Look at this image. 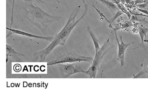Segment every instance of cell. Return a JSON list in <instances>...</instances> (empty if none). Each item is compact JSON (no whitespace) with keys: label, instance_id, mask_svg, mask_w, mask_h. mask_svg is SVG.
Instances as JSON below:
<instances>
[{"label":"cell","instance_id":"1","mask_svg":"<svg viewBox=\"0 0 148 111\" xmlns=\"http://www.w3.org/2000/svg\"><path fill=\"white\" fill-rule=\"evenodd\" d=\"M85 10L84 12L82 14L81 18L78 20H76V17L79 13L81 6H77L72 11L69 16V17L64 27L62 28L60 32L55 35L53 40L46 49H43L40 51L37 52L34 54V56L36 58L45 59L53 50L58 46H64L69 35H71L72 30L77 26V25L85 17L87 13L88 6L87 5H84Z\"/></svg>","mask_w":148,"mask_h":111},{"label":"cell","instance_id":"2","mask_svg":"<svg viewBox=\"0 0 148 111\" xmlns=\"http://www.w3.org/2000/svg\"><path fill=\"white\" fill-rule=\"evenodd\" d=\"M26 18L31 23L38 28L44 35L47 36L48 27L55 22L59 21L61 16H52L48 14L40 7L28 2L24 8Z\"/></svg>","mask_w":148,"mask_h":111},{"label":"cell","instance_id":"3","mask_svg":"<svg viewBox=\"0 0 148 111\" xmlns=\"http://www.w3.org/2000/svg\"><path fill=\"white\" fill-rule=\"evenodd\" d=\"M110 49L111 43L110 41V38H109L104 42V45L101 48V49L98 51V52L95 53L91 66L87 71H85L84 73L87 75L90 78H95L97 74V72L99 68V66H101L103 57Z\"/></svg>","mask_w":148,"mask_h":111},{"label":"cell","instance_id":"4","mask_svg":"<svg viewBox=\"0 0 148 111\" xmlns=\"http://www.w3.org/2000/svg\"><path fill=\"white\" fill-rule=\"evenodd\" d=\"M94 58L92 57H87L84 56L79 55L72 52H67L66 54L61 56L47 63L48 66L58 64L61 63H74L77 62H88L92 63Z\"/></svg>","mask_w":148,"mask_h":111},{"label":"cell","instance_id":"5","mask_svg":"<svg viewBox=\"0 0 148 111\" xmlns=\"http://www.w3.org/2000/svg\"><path fill=\"white\" fill-rule=\"evenodd\" d=\"M80 63V62H77L58 64V68L62 77L63 78H68L77 73H84L85 71L81 67Z\"/></svg>","mask_w":148,"mask_h":111},{"label":"cell","instance_id":"6","mask_svg":"<svg viewBox=\"0 0 148 111\" xmlns=\"http://www.w3.org/2000/svg\"><path fill=\"white\" fill-rule=\"evenodd\" d=\"M115 31V38L116 40L118 43V60L121 63V67H122L124 64V60H125V53L128 48V46L131 45L132 43H126L123 40L122 36H120V40H121V43L119 41L117 34H116V31L115 29H114Z\"/></svg>","mask_w":148,"mask_h":111},{"label":"cell","instance_id":"7","mask_svg":"<svg viewBox=\"0 0 148 111\" xmlns=\"http://www.w3.org/2000/svg\"><path fill=\"white\" fill-rule=\"evenodd\" d=\"M8 30L12 32L14 34L17 35H22L24 36H27L28 37H31V38H38V39H40V40H46L48 41L52 42V40L54 38V37H51V36H40L38 35H34L31 34L27 33L26 32L21 31V30H18V29H12V28H6Z\"/></svg>","mask_w":148,"mask_h":111},{"label":"cell","instance_id":"8","mask_svg":"<svg viewBox=\"0 0 148 111\" xmlns=\"http://www.w3.org/2000/svg\"><path fill=\"white\" fill-rule=\"evenodd\" d=\"M138 32H139V35L140 36V38H141V45L140 46H139L138 47L135 48V49H139L141 47V46H143L144 49L146 50V49H145V46H144V38L145 37V39H147V34L148 33V28H145L144 26H143V25H140V26H139V27H138Z\"/></svg>","mask_w":148,"mask_h":111},{"label":"cell","instance_id":"9","mask_svg":"<svg viewBox=\"0 0 148 111\" xmlns=\"http://www.w3.org/2000/svg\"><path fill=\"white\" fill-rule=\"evenodd\" d=\"M24 55L21 54L15 51L11 46L6 45V63H7L8 60L10 57L14 56H23Z\"/></svg>","mask_w":148,"mask_h":111},{"label":"cell","instance_id":"10","mask_svg":"<svg viewBox=\"0 0 148 111\" xmlns=\"http://www.w3.org/2000/svg\"><path fill=\"white\" fill-rule=\"evenodd\" d=\"M102 3H103L108 9L110 11L112 14H114L115 12L117 11L118 10V7L114 3L108 1V0H99Z\"/></svg>","mask_w":148,"mask_h":111},{"label":"cell","instance_id":"11","mask_svg":"<svg viewBox=\"0 0 148 111\" xmlns=\"http://www.w3.org/2000/svg\"><path fill=\"white\" fill-rule=\"evenodd\" d=\"M87 31L89 33V34L90 35V37L92 38L93 42V43H94V47H95V53L98 52V51L101 49V47L99 46V42L97 40V38H96L95 36L93 34V32L91 31V29H90V28L89 27H87Z\"/></svg>","mask_w":148,"mask_h":111},{"label":"cell","instance_id":"12","mask_svg":"<svg viewBox=\"0 0 148 111\" xmlns=\"http://www.w3.org/2000/svg\"><path fill=\"white\" fill-rule=\"evenodd\" d=\"M117 6L118 7V8H119V10H121L124 14H125L128 16V18H129V19L131 18V16H132V15L130 14V12L128 11L125 9V8L124 7V6H123V5H121V3H119V4L117 5Z\"/></svg>","mask_w":148,"mask_h":111},{"label":"cell","instance_id":"13","mask_svg":"<svg viewBox=\"0 0 148 111\" xmlns=\"http://www.w3.org/2000/svg\"><path fill=\"white\" fill-rule=\"evenodd\" d=\"M92 6L94 7V8L95 9V10L97 11V12H98V13L99 14V15L101 16V17H102V20H103V19L104 18V19H105V20H106V21H107V22H108V23H109V25H110V26H109V27H110L112 28H113V27H112V25H111L112 24L110 23V21H109V20H108V19H107V18L106 17V16H104V15L103 14H102L101 12V11H99V10H98V8H97V7H95V6H94V5H92Z\"/></svg>","mask_w":148,"mask_h":111},{"label":"cell","instance_id":"14","mask_svg":"<svg viewBox=\"0 0 148 111\" xmlns=\"http://www.w3.org/2000/svg\"><path fill=\"white\" fill-rule=\"evenodd\" d=\"M123 14H124V13L121 11V10L118 8V10H117L116 13L115 14V15L112 18H111L110 20H109V21H110V23L112 24V23H113L118 17H119L120 16H121V15H122Z\"/></svg>","mask_w":148,"mask_h":111},{"label":"cell","instance_id":"15","mask_svg":"<svg viewBox=\"0 0 148 111\" xmlns=\"http://www.w3.org/2000/svg\"><path fill=\"white\" fill-rule=\"evenodd\" d=\"M23 1H25L27 2H30V3H32V2H36V3H41V4H44V5H48L46 3L44 2L42 0H23Z\"/></svg>","mask_w":148,"mask_h":111},{"label":"cell","instance_id":"16","mask_svg":"<svg viewBox=\"0 0 148 111\" xmlns=\"http://www.w3.org/2000/svg\"><path fill=\"white\" fill-rule=\"evenodd\" d=\"M145 73H146V71L144 69V70L141 71V72H139L137 75L135 76L134 77V78H140V77L143 76Z\"/></svg>","mask_w":148,"mask_h":111},{"label":"cell","instance_id":"17","mask_svg":"<svg viewBox=\"0 0 148 111\" xmlns=\"http://www.w3.org/2000/svg\"><path fill=\"white\" fill-rule=\"evenodd\" d=\"M145 21V20H139V19H138V17H137V16H135V15H134V16H132V18H131V21ZM146 22V21H145ZM147 22L148 23V22Z\"/></svg>","mask_w":148,"mask_h":111},{"label":"cell","instance_id":"18","mask_svg":"<svg viewBox=\"0 0 148 111\" xmlns=\"http://www.w3.org/2000/svg\"><path fill=\"white\" fill-rule=\"evenodd\" d=\"M14 1L13 0V5H12V14H11V27H12V23H13V17H14Z\"/></svg>","mask_w":148,"mask_h":111},{"label":"cell","instance_id":"19","mask_svg":"<svg viewBox=\"0 0 148 111\" xmlns=\"http://www.w3.org/2000/svg\"><path fill=\"white\" fill-rule=\"evenodd\" d=\"M137 10H138V11H140V12H141L142 13H144V14H147V15H148V11H147V10H144V9L139 8H137Z\"/></svg>","mask_w":148,"mask_h":111},{"label":"cell","instance_id":"20","mask_svg":"<svg viewBox=\"0 0 148 111\" xmlns=\"http://www.w3.org/2000/svg\"><path fill=\"white\" fill-rule=\"evenodd\" d=\"M147 5H148V3H145V4H142V5H137V6H138V8L139 7V8L144 9V8H145V7L147 6Z\"/></svg>","mask_w":148,"mask_h":111},{"label":"cell","instance_id":"21","mask_svg":"<svg viewBox=\"0 0 148 111\" xmlns=\"http://www.w3.org/2000/svg\"><path fill=\"white\" fill-rule=\"evenodd\" d=\"M82 2H83V3L84 4V5H86V2H85V1H84V0H82Z\"/></svg>","mask_w":148,"mask_h":111},{"label":"cell","instance_id":"22","mask_svg":"<svg viewBox=\"0 0 148 111\" xmlns=\"http://www.w3.org/2000/svg\"><path fill=\"white\" fill-rule=\"evenodd\" d=\"M56 1L58 2V3H60V1H59V0H56Z\"/></svg>","mask_w":148,"mask_h":111},{"label":"cell","instance_id":"23","mask_svg":"<svg viewBox=\"0 0 148 111\" xmlns=\"http://www.w3.org/2000/svg\"></svg>","mask_w":148,"mask_h":111}]
</instances>
